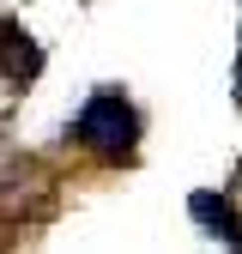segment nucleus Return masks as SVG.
Masks as SVG:
<instances>
[{"mask_svg": "<svg viewBox=\"0 0 242 254\" xmlns=\"http://www.w3.org/2000/svg\"><path fill=\"white\" fill-rule=\"evenodd\" d=\"M73 145H85L91 157H103V164H127L139 151V109L121 97L115 85H97L79 103V115H73Z\"/></svg>", "mask_w": 242, "mask_h": 254, "instance_id": "obj_1", "label": "nucleus"}, {"mask_svg": "<svg viewBox=\"0 0 242 254\" xmlns=\"http://www.w3.org/2000/svg\"><path fill=\"white\" fill-rule=\"evenodd\" d=\"M188 212H194V224H206L212 236H224L230 254H242V212H236L230 194H212V188H200V194L188 200Z\"/></svg>", "mask_w": 242, "mask_h": 254, "instance_id": "obj_2", "label": "nucleus"}, {"mask_svg": "<svg viewBox=\"0 0 242 254\" xmlns=\"http://www.w3.org/2000/svg\"><path fill=\"white\" fill-rule=\"evenodd\" d=\"M0 73H6L12 85H24V79L43 73V49L30 43V30H18L12 18H0Z\"/></svg>", "mask_w": 242, "mask_h": 254, "instance_id": "obj_3", "label": "nucleus"}]
</instances>
